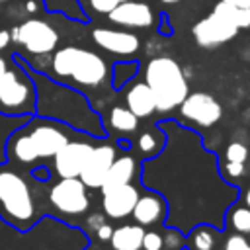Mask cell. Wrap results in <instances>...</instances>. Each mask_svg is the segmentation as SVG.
<instances>
[{
    "label": "cell",
    "mask_w": 250,
    "mask_h": 250,
    "mask_svg": "<svg viewBox=\"0 0 250 250\" xmlns=\"http://www.w3.org/2000/svg\"><path fill=\"white\" fill-rule=\"evenodd\" d=\"M158 20H160V25H158L160 35H166V37L172 35V25H170V21H168V16H166V14H160Z\"/></svg>",
    "instance_id": "35"
},
{
    "label": "cell",
    "mask_w": 250,
    "mask_h": 250,
    "mask_svg": "<svg viewBox=\"0 0 250 250\" xmlns=\"http://www.w3.org/2000/svg\"><path fill=\"white\" fill-rule=\"evenodd\" d=\"M139 193H141V188H137L135 184H125V186L102 191V199H100L102 213L109 221H123L131 217Z\"/></svg>",
    "instance_id": "16"
},
{
    "label": "cell",
    "mask_w": 250,
    "mask_h": 250,
    "mask_svg": "<svg viewBox=\"0 0 250 250\" xmlns=\"http://www.w3.org/2000/svg\"><path fill=\"white\" fill-rule=\"evenodd\" d=\"M145 82L154 94L156 111L170 113L178 109L189 94V84L180 62L168 55L152 57L145 66Z\"/></svg>",
    "instance_id": "4"
},
{
    "label": "cell",
    "mask_w": 250,
    "mask_h": 250,
    "mask_svg": "<svg viewBox=\"0 0 250 250\" xmlns=\"http://www.w3.org/2000/svg\"><path fill=\"white\" fill-rule=\"evenodd\" d=\"M238 31L240 29L234 23H230L225 16H221L215 10L205 18H201L199 21H195L191 27V35L195 43L203 49H215L223 43H229L236 37Z\"/></svg>",
    "instance_id": "11"
},
{
    "label": "cell",
    "mask_w": 250,
    "mask_h": 250,
    "mask_svg": "<svg viewBox=\"0 0 250 250\" xmlns=\"http://www.w3.org/2000/svg\"><path fill=\"white\" fill-rule=\"evenodd\" d=\"M31 184L20 172L18 166L10 162L0 164V219L12 229L25 232L39 219L41 209L37 205Z\"/></svg>",
    "instance_id": "3"
},
{
    "label": "cell",
    "mask_w": 250,
    "mask_h": 250,
    "mask_svg": "<svg viewBox=\"0 0 250 250\" xmlns=\"http://www.w3.org/2000/svg\"><path fill=\"white\" fill-rule=\"evenodd\" d=\"M158 2H162V4L170 6V4H180V2H184V0H158Z\"/></svg>",
    "instance_id": "38"
},
{
    "label": "cell",
    "mask_w": 250,
    "mask_h": 250,
    "mask_svg": "<svg viewBox=\"0 0 250 250\" xmlns=\"http://www.w3.org/2000/svg\"><path fill=\"white\" fill-rule=\"evenodd\" d=\"M35 82V115L57 119L94 139L107 137L98 111L92 107L84 92L51 78L47 72L35 70L23 61Z\"/></svg>",
    "instance_id": "1"
},
{
    "label": "cell",
    "mask_w": 250,
    "mask_h": 250,
    "mask_svg": "<svg viewBox=\"0 0 250 250\" xmlns=\"http://www.w3.org/2000/svg\"><path fill=\"white\" fill-rule=\"evenodd\" d=\"M162 240H164V248L166 250H182L184 244H186V232L176 229V227H168L166 225Z\"/></svg>",
    "instance_id": "29"
},
{
    "label": "cell",
    "mask_w": 250,
    "mask_h": 250,
    "mask_svg": "<svg viewBox=\"0 0 250 250\" xmlns=\"http://www.w3.org/2000/svg\"><path fill=\"white\" fill-rule=\"evenodd\" d=\"M88 4H90V8H92L94 12L105 16L111 8H115V6L119 4V0H88Z\"/></svg>",
    "instance_id": "31"
},
{
    "label": "cell",
    "mask_w": 250,
    "mask_h": 250,
    "mask_svg": "<svg viewBox=\"0 0 250 250\" xmlns=\"http://www.w3.org/2000/svg\"><path fill=\"white\" fill-rule=\"evenodd\" d=\"M10 41H12V37H10V31L2 29V31H0V51H4V49L10 45Z\"/></svg>",
    "instance_id": "36"
},
{
    "label": "cell",
    "mask_w": 250,
    "mask_h": 250,
    "mask_svg": "<svg viewBox=\"0 0 250 250\" xmlns=\"http://www.w3.org/2000/svg\"><path fill=\"white\" fill-rule=\"evenodd\" d=\"M223 221H225V225H223L225 230L238 232V234H244L250 238V207H246L238 199H234L227 207Z\"/></svg>",
    "instance_id": "24"
},
{
    "label": "cell",
    "mask_w": 250,
    "mask_h": 250,
    "mask_svg": "<svg viewBox=\"0 0 250 250\" xmlns=\"http://www.w3.org/2000/svg\"><path fill=\"white\" fill-rule=\"evenodd\" d=\"M215 12H219L221 16H225L230 23H234L238 29H248L250 27V8H240V6H232L229 2L219 0L213 8Z\"/></svg>",
    "instance_id": "27"
},
{
    "label": "cell",
    "mask_w": 250,
    "mask_h": 250,
    "mask_svg": "<svg viewBox=\"0 0 250 250\" xmlns=\"http://www.w3.org/2000/svg\"><path fill=\"white\" fill-rule=\"evenodd\" d=\"M94 137L84 135L78 139L68 141L53 158H51V172L57 178H78L88 154L94 146Z\"/></svg>",
    "instance_id": "10"
},
{
    "label": "cell",
    "mask_w": 250,
    "mask_h": 250,
    "mask_svg": "<svg viewBox=\"0 0 250 250\" xmlns=\"http://www.w3.org/2000/svg\"><path fill=\"white\" fill-rule=\"evenodd\" d=\"M131 217L135 223H139L145 229L164 225L168 217V201L160 191L146 188L145 191L139 193Z\"/></svg>",
    "instance_id": "15"
},
{
    "label": "cell",
    "mask_w": 250,
    "mask_h": 250,
    "mask_svg": "<svg viewBox=\"0 0 250 250\" xmlns=\"http://www.w3.org/2000/svg\"><path fill=\"white\" fill-rule=\"evenodd\" d=\"M139 174V160L135 156V152H117L115 160L111 162L102 186H100V191H107L111 188H119V186H125V184H135V178Z\"/></svg>",
    "instance_id": "18"
},
{
    "label": "cell",
    "mask_w": 250,
    "mask_h": 250,
    "mask_svg": "<svg viewBox=\"0 0 250 250\" xmlns=\"http://www.w3.org/2000/svg\"><path fill=\"white\" fill-rule=\"evenodd\" d=\"M223 236V229L211 223H195L186 232V244L182 250H217Z\"/></svg>",
    "instance_id": "22"
},
{
    "label": "cell",
    "mask_w": 250,
    "mask_h": 250,
    "mask_svg": "<svg viewBox=\"0 0 250 250\" xmlns=\"http://www.w3.org/2000/svg\"><path fill=\"white\" fill-rule=\"evenodd\" d=\"M125 105L139 117V119H146L150 115L156 113V100L152 90L148 88V84L145 80L139 82H129L127 90H125Z\"/></svg>",
    "instance_id": "19"
},
{
    "label": "cell",
    "mask_w": 250,
    "mask_h": 250,
    "mask_svg": "<svg viewBox=\"0 0 250 250\" xmlns=\"http://www.w3.org/2000/svg\"><path fill=\"white\" fill-rule=\"evenodd\" d=\"M111 232H113V225L109 223V219H107V221H104V223L94 230V234H96V238H98L100 242H109Z\"/></svg>",
    "instance_id": "32"
},
{
    "label": "cell",
    "mask_w": 250,
    "mask_h": 250,
    "mask_svg": "<svg viewBox=\"0 0 250 250\" xmlns=\"http://www.w3.org/2000/svg\"><path fill=\"white\" fill-rule=\"evenodd\" d=\"M166 131L156 123L148 129H143L137 137H135V145H131V150L135 152L137 158L143 160H150L156 154L162 152L164 145H166Z\"/></svg>",
    "instance_id": "21"
},
{
    "label": "cell",
    "mask_w": 250,
    "mask_h": 250,
    "mask_svg": "<svg viewBox=\"0 0 250 250\" xmlns=\"http://www.w3.org/2000/svg\"><path fill=\"white\" fill-rule=\"evenodd\" d=\"M217 250H250V238L223 229V236H221Z\"/></svg>",
    "instance_id": "28"
},
{
    "label": "cell",
    "mask_w": 250,
    "mask_h": 250,
    "mask_svg": "<svg viewBox=\"0 0 250 250\" xmlns=\"http://www.w3.org/2000/svg\"><path fill=\"white\" fill-rule=\"evenodd\" d=\"M92 41L102 51L119 59H133L141 49L139 35L125 27H94Z\"/></svg>",
    "instance_id": "13"
},
{
    "label": "cell",
    "mask_w": 250,
    "mask_h": 250,
    "mask_svg": "<svg viewBox=\"0 0 250 250\" xmlns=\"http://www.w3.org/2000/svg\"><path fill=\"white\" fill-rule=\"evenodd\" d=\"M0 2H6V0H0Z\"/></svg>",
    "instance_id": "39"
},
{
    "label": "cell",
    "mask_w": 250,
    "mask_h": 250,
    "mask_svg": "<svg viewBox=\"0 0 250 250\" xmlns=\"http://www.w3.org/2000/svg\"><path fill=\"white\" fill-rule=\"evenodd\" d=\"M141 250H164L162 232H160V230H154V229H148V230L145 229Z\"/></svg>",
    "instance_id": "30"
},
{
    "label": "cell",
    "mask_w": 250,
    "mask_h": 250,
    "mask_svg": "<svg viewBox=\"0 0 250 250\" xmlns=\"http://www.w3.org/2000/svg\"><path fill=\"white\" fill-rule=\"evenodd\" d=\"M51 78L68 84L76 90H98L109 82L107 61L92 49L64 45L51 53Z\"/></svg>",
    "instance_id": "2"
},
{
    "label": "cell",
    "mask_w": 250,
    "mask_h": 250,
    "mask_svg": "<svg viewBox=\"0 0 250 250\" xmlns=\"http://www.w3.org/2000/svg\"><path fill=\"white\" fill-rule=\"evenodd\" d=\"M105 16L113 25L125 29H146L154 25L156 20L152 8L139 0H123L115 8H111Z\"/></svg>",
    "instance_id": "14"
},
{
    "label": "cell",
    "mask_w": 250,
    "mask_h": 250,
    "mask_svg": "<svg viewBox=\"0 0 250 250\" xmlns=\"http://www.w3.org/2000/svg\"><path fill=\"white\" fill-rule=\"evenodd\" d=\"M10 37L16 45L33 57H47L59 47V31L39 18H29L18 23L10 31Z\"/></svg>",
    "instance_id": "8"
},
{
    "label": "cell",
    "mask_w": 250,
    "mask_h": 250,
    "mask_svg": "<svg viewBox=\"0 0 250 250\" xmlns=\"http://www.w3.org/2000/svg\"><path fill=\"white\" fill-rule=\"evenodd\" d=\"M6 68H8V61H6L4 57H0V80H2L4 72H6Z\"/></svg>",
    "instance_id": "37"
},
{
    "label": "cell",
    "mask_w": 250,
    "mask_h": 250,
    "mask_svg": "<svg viewBox=\"0 0 250 250\" xmlns=\"http://www.w3.org/2000/svg\"><path fill=\"white\" fill-rule=\"evenodd\" d=\"M0 113L23 117L35 113V82L20 55H14L0 80Z\"/></svg>",
    "instance_id": "5"
},
{
    "label": "cell",
    "mask_w": 250,
    "mask_h": 250,
    "mask_svg": "<svg viewBox=\"0 0 250 250\" xmlns=\"http://www.w3.org/2000/svg\"><path fill=\"white\" fill-rule=\"evenodd\" d=\"M119 148L115 143H111L107 137L100 139V143H94L90 154H88V160L80 172V180L84 182V186L88 189H100L111 162L115 160Z\"/></svg>",
    "instance_id": "12"
},
{
    "label": "cell",
    "mask_w": 250,
    "mask_h": 250,
    "mask_svg": "<svg viewBox=\"0 0 250 250\" xmlns=\"http://www.w3.org/2000/svg\"><path fill=\"white\" fill-rule=\"evenodd\" d=\"M47 184V203L59 219L70 221L82 217L90 209V193L80 178H59L57 182L49 180Z\"/></svg>",
    "instance_id": "7"
},
{
    "label": "cell",
    "mask_w": 250,
    "mask_h": 250,
    "mask_svg": "<svg viewBox=\"0 0 250 250\" xmlns=\"http://www.w3.org/2000/svg\"><path fill=\"white\" fill-rule=\"evenodd\" d=\"M240 203H244L246 207H250V182L248 184H240L238 186V197H236Z\"/></svg>",
    "instance_id": "34"
},
{
    "label": "cell",
    "mask_w": 250,
    "mask_h": 250,
    "mask_svg": "<svg viewBox=\"0 0 250 250\" xmlns=\"http://www.w3.org/2000/svg\"><path fill=\"white\" fill-rule=\"evenodd\" d=\"M143 234H145V227H141L139 223L135 221L123 223L117 229H113L109 246L111 250H141Z\"/></svg>",
    "instance_id": "23"
},
{
    "label": "cell",
    "mask_w": 250,
    "mask_h": 250,
    "mask_svg": "<svg viewBox=\"0 0 250 250\" xmlns=\"http://www.w3.org/2000/svg\"><path fill=\"white\" fill-rule=\"evenodd\" d=\"M21 129L29 137V143H31L35 154H37L39 164H45L47 160H51L68 141L86 135V133L76 131V129L57 121V119L35 115V113L29 115L21 123Z\"/></svg>",
    "instance_id": "6"
},
{
    "label": "cell",
    "mask_w": 250,
    "mask_h": 250,
    "mask_svg": "<svg viewBox=\"0 0 250 250\" xmlns=\"http://www.w3.org/2000/svg\"><path fill=\"white\" fill-rule=\"evenodd\" d=\"M41 6L51 14H62L64 18H70L74 21H88V14L84 12L80 0H41Z\"/></svg>",
    "instance_id": "26"
},
{
    "label": "cell",
    "mask_w": 250,
    "mask_h": 250,
    "mask_svg": "<svg viewBox=\"0 0 250 250\" xmlns=\"http://www.w3.org/2000/svg\"><path fill=\"white\" fill-rule=\"evenodd\" d=\"M180 119L191 129H209L223 117V105L209 92H189L178 105Z\"/></svg>",
    "instance_id": "9"
},
{
    "label": "cell",
    "mask_w": 250,
    "mask_h": 250,
    "mask_svg": "<svg viewBox=\"0 0 250 250\" xmlns=\"http://www.w3.org/2000/svg\"><path fill=\"white\" fill-rule=\"evenodd\" d=\"M219 172L229 184L238 188V184L250 176V148H248V145H244L240 141L229 143L223 150V158L219 160Z\"/></svg>",
    "instance_id": "17"
},
{
    "label": "cell",
    "mask_w": 250,
    "mask_h": 250,
    "mask_svg": "<svg viewBox=\"0 0 250 250\" xmlns=\"http://www.w3.org/2000/svg\"><path fill=\"white\" fill-rule=\"evenodd\" d=\"M139 117L127 105H111L105 115V133L117 135L119 139H129L139 131Z\"/></svg>",
    "instance_id": "20"
},
{
    "label": "cell",
    "mask_w": 250,
    "mask_h": 250,
    "mask_svg": "<svg viewBox=\"0 0 250 250\" xmlns=\"http://www.w3.org/2000/svg\"><path fill=\"white\" fill-rule=\"evenodd\" d=\"M139 61L135 59H119L109 66V84L113 90H123L133 78L139 74Z\"/></svg>",
    "instance_id": "25"
},
{
    "label": "cell",
    "mask_w": 250,
    "mask_h": 250,
    "mask_svg": "<svg viewBox=\"0 0 250 250\" xmlns=\"http://www.w3.org/2000/svg\"><path fill=\"white\" fill-rule=\"evenodd\" d=\"M104 221H107V217L102 213V211H98V213H92L88 219H86V223H88V229L90 230H96Z\"/></svg>",
    "instance_id": "33"
}]
</instances>
